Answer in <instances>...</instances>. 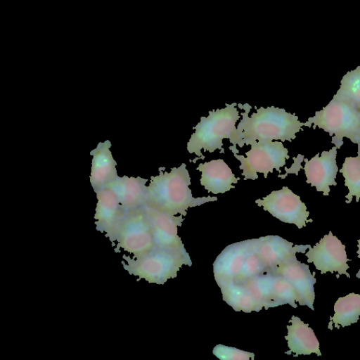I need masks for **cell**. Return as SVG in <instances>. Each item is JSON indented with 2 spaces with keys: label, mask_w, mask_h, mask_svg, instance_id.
Wrapping results in <instances>:
<instances>
[{
  "label": "cell",
  "mask_w": 360,
  "mask_h": 360,
  "mask_svg": "<svg viewBox=\"0 0 360 360\" xmlns=\"http://www.w3.org/2000/svg\"><path fill=\"white\" fill-rule=\"evenodd\" d=\"M238 106L245 112L240 114L243 118L229 139L233 146L238 144L242 148L256 141H292L296 138V133L303 130L302 127L304 126L295 114L288 112L283 108L274 106L257 108L255 106L257 112L249 117L252 107L248 103H239Z\"/></svg>",
  "instance_id": "cell-1"
},
{
  "label": "cell",
  "mask_w": 360,
  "mask_h": 360,
  "mask_svg": "<svg viewBox=\"0 0 360 360\" xmlns=\"http://www.w3.org/2000/svg\"><path fill=\"white\" fill-rule=\"evenodd\" d=\"M162 169H159L158 175L150 177L144 204L172 215L186 216L189 207L217 200V197H193L189 188L191 177L185 163L172 168L169 172Z\"/></svg>",
  "instance_id": "cell-2"
},
{
  "label": "cell",
  "mask_w": 360,
  "mask_h": 360,
  "mask_svg": "<svg viewBox=\"0 0 360 360\" xmlns=\"http://www.w3.org/2000/svg\"><path fill=\"white\" fill-rule=\"evenodd\" d=\"M123 259V267L129 274L149 283L162 285L168 279L176 277L183 265H192L184 247L162 248L155 245L141 256L124 255Z\"/></svg>",
  "instance_id": "cell-3"
},
{
  "label": "cell",
  "mask_w": 360,
  "mask_h": 360,
  "mask_svg": "<svg viewBox=\"0 0 360 360\" xmlns=\"http://www.w3.org/2000/svg\"><path fill=\"white\" fill-rule=\"evenodd\" d=\"M236 103H226V107L209 111V115L201 117L200 121L193 127L195 132L191 135L187 143V150L190 153H195L198 158L204 159L201 150L214 152L219 149L220 153H224L223 148V139H230L236 129V123L240 115L236 108Z\"/></svg>",
  "instance_id": "cell-4"
},
{
  "label": "cell",
  "mask_w": 360,
  "mask_h": 360,
  "mask_svg": "<svg viewBox=\"0 0 360 360\" xmlns=\"http://www.w3.org/2000/svg\"><path fill=\"white\" fill-rule=\"evenodd\" d=\"M316 127L335 136L332 143L338 148L343 144V138L360 145V109L347 101L334 95L329 103L309 117L304 126Z\"/></svg>",
  "instance_id": "cell-5"
},
{
  "label": "cell",
  "mask_w": 360,
  "mask_h": 360,
  "mask_svg": "<svg viewBox=\"0 0 360 360\" xmlns=\"http://www.w3.org/2000/svg\"><path fill=\"white\" fill-rule=\"evenodd\" d=\"M116 248L137 257L155 246L146 214L141 207L124 210L115 229L108 237Z\"/></svg>",
  "instance_id": "cell-6"
},
{
  "label": "cell",
  "mask_w": 360,
  "mask_h": 360,
  "mask_svg": "<svg viewBox=\"0 0 360 360\" xmlns=\"http://www.w3.org/2000/svg\"><path fill=\"white\" fill-rule=\"evenodd\" d=\"M250 145L251 149L245 153L246 158L238 154L236 146H229L235 158L240 162L239 169L243 170L241 174L244 176V180L257 179V173H262L266 178L274 169L281 172L280 168L285 165V160L290 158L288 150L282 142L258 141Z\"/></svg>",
  "instance_id": "cell-7"
},
{
  "label": "cell",
  "mask_w": 360,
  "mask_h": 360,
  "mask_svg": "<svg viewBox=\"0 0 360 360\" xmlns=\"http://www.w3.org/2000/svg\"><path fill=\"white\" fill-rule=\"evenodd\" d=\"M255 202L273 217L283 222L295 224L298 229L312 221V219H307L309 212L300 197L287 186L273 191L262 199L256 200Z\"/></svg>",
  "instance_id": "cell-8"
},
{
  "label": "cell",
  "mask_w": 360,
  "mask_h": 360,
  "mask_svg": "<svg viewBox=\"0 0 360 360\" xmlns=\"http://www.w3.org/2000/svg\"><path fill=\"white\" fill-rule=\"evenodd\" d=\"M307 262L313 263L315 268L324 274L328 271H337L339 275L345 274L350 278L347 270L349 268L347 262L345 245L331 231L325 235L314 247H309L305 252Z\"/></svg>",
  "instance_id": "cell-9"
},
{
  "label": "cell",
  "mask_w": 360,
  "mask_h": 360,
  "mask_svg": "<svg viewBox=\"0 0 360 360\" xmlns=\"http://www.w3.org/2000/svg\"><path fill=\"white\" fill-rule=\"evenodd\" d=\"M252 283L257 296L266 310L286 304L297 308L296 302H300L292 284L279 274L269 271L253 278Z\"/></svg>",
  "instance_id": "cell-10"
},
{
  "label": "cell",
  "mask_w": 360,
  "mask_h": 360,
  "mask_svg": "<svg viewBox=\"0 0 360 360\" xmlns=\"http://www.w3.org/2000/svg\"><path fill=\"white\" fill-rule=\"evenodd\" d=\"M254 250L269 270L296 257V253H305L310 245H294L278 236H266L251 239Z\"/></svg>",
  "instance_id": "cell-11"
},
{
  "label": "cell",
  "mask_w": 360,
  "mask_h": 360,
  "mask_svg": "<svg viewBox=\"0 0 360 360\" xmlns=\"http://www.w3.org/2000/svg\"><path fill=\"white\" fill-rule=\"evenodd\" d=\"M338 148L335 146L328 151H323L321 156L317 153L311 160H304V171L306 182L316 190L328 195L330 186H336L335 178L338 172L337 165Z\"/></svg>",
  "instance_id": "cell-12"
},
{
  "label": "cell",
  "mask_w": 360,
  "mask_h": 360,
  "mask_svg": "<svg viewBox=\"0 0 360 360\" xmlns=\"http://www.w3.org/2000/svg\"><path fill=\"white\" fill-rule=\"evenodd\" d=\"M288 280L300 297V305H307L314 310V284L316 283L315 272L311 273L308 264L293 258L269 270Z\"/></svg>",
  "instance_id": "cell-13"
},
{
  "label": "cell",
  "mask_w": 360,
  "mask_h": 360,
  "mask_svg": "<svg viewBox=\"0 0 360 360\" xmlns=\"http://www.w3.org/2000/svg\"><path fill=\"white\" fill-rule=\"evenodd\" d=\"M142 207L151 227L155 246L162 248L184 247L178 236V227L184 220L183 215L175 217L146 204Z\"/></svg>",
  "instance_id": "cell-14"
},
{
  "label": "cell",
  "mask_w": 360,
  "mask_h": 360,
  "mask_svg": "<svg viewBox=\"0 0 360 360\" xmlns=\"http://www.w3.org/2000/svg\"><path fill=\"white\" fill-rule=\"evenodd\" d=\"M250 249L248 239L226 246L217 256L213 264V272L219 287L238 277Z\"/></svg>",
  "instance_id": "cell-15"
},
{
  "label": "cell",
  "mask_w": 360,
  "mask_h": 360,
  "mask_svg": "<svg viewBox=\"0 0 360 360\" xmlns=\"http://www.w3.org/2000/svg\"><path fill=\"white\" fill-rule=\"evenodd\" d=\"M97 203L95 209V224L97 230L108 236L112 233L124 209L115 192L106 186L95 191Z\"/></svg>",
  "instance_id": "cell-16"
},
{
  "label": "cell",
  "mask_w": 360,
  "mask_h": 360,
  "mask_svg": "<svg viewBox=\"0 0 360 360\" xmlns=\"http://www.w3.org/2000/svg\"><path fill=\"white\" fill-rule=\"evenodd\" d=\"M196 169L201 172L200 185L213 194L224 193L234 188L232 184H237L240 180L223 159L200 163Z\"/></svg>",
  "instance_id": "cell-17"
},
{
  "label": "cell",
  "mask_w": 360,
  "mask_h": 360,
  "mask_svg": "<svg viewBox=\"0 0 360 360\" xmlns=\"http://www.w3.org/2000/svg\"><path fill=\"white\" fill-rule=\"evenodd\" d=\"M110 147V141L106 140L98 143L91 152L92 162L89 179L94 191L108 186L118 176L117 162Z\"/></svg>",
  "instance_id": "cell-18"
},
{
  "label": "cell",
  "mask_w": 360,
  "mask_h": 360,
  "mask_svg": "<svg viewBox=\"0 0 360 360\" xmlns=\"http://www.w3.org/2000/svg\"><path fill=\"white\" fill-rule=\"evenodd\" d=\"M289 323L290 325L287 326L288 335L285 336L289 351L285 353H295V356L309 355L312 353L321 356L319 342L309 324L304 323L296 316H292Z\"/></svg>",
  "instance_id": "cell-19"
},
{
  "label": "cell",
  "mask_w": 360,
  "mask_h": 360,
  "mask_svg": "<svg viewBox=\"0 0 360 360\" xmlns=\"http://www.w3.org/2000/svg\"><path fill=\"white\" fill-rule=\"evenodd\" d=\"M148 179L140 176H117L110 183L124 210L141 207L146 202Z\"/></svg>",
  "instance_id": "cell-20"
},
{
  "label": "cell",
  "mask_w": 360,
  "mask_h": 360,
  "mask_svg": "<svg viewBox=\"0 0 360 360\" xmlns=\"http://www.w3.org/2000/svg\"><path fill=\"white\" fill-rule=\"evenodd\" d=\"M219 288L223 300L236 311H243L250 313L252 311H259L262 309L244 283L232 281Z\"/></svg>",
  "instance_id": "cell-21"
},
{
  "label": "cell",
  "mask_w": 360,
  "mask_h": 360,
  "mask_svg": "<svg viewBox=\"0 0 360 360\" xmlns=\"http://www.w3.org/2000/svg\"><path fill=\"white\" fill-rule=\"evenodd\" d=\"M335 314L330 317L328 328L333 329L332 324L339 328L356 323L360 316V295L351 292L339 297L334 304Z\"/></svg>",
  "instance_id": "cell-22"
},
{
  "label": "cell",
  "mask_w": 360,
  "mask_h": 360,
  "mask_svg": "<svg viewBox=\"0 0 360 360\" xmlns=\"http://www.w3.org/2000/svg\"><path fill=\"white\" fill-rule=\"evenodd\" d=\"M358 148L357 156L347 157L340 169L345 178V185L349 190L345 196L347 203H350L354 196L356 202L360 198V145H358Z\"/></svg>",
  "instance_id": "cell-23"
},
{
  "label": "cell",
  "mask_w": 360,
  "mask_h": 360,
  "mask_svg": "<svg viewBox=\"0 0 360 360\" xmlns=\"http://www.w3.org/2000/svg\"><path fill=\"white\" fill-rule=\"evenodd\" d=\"M360 109V67L347 72L335 94Z\"/></svg>",
  "instance_id": "cell-24"
},
{
  "label": "cell",
  "mask_w": 360,
  "mask_h": 360,
  "mask_svg": "<svg viewBox=\"0 0 360 360\" xmlns=\"http://www.w3.org/2000/svg\"><path fill=\"white\" fill-rule=\"evenodd\" d=\"M267 271L269 270L266 268L257 253L254 250L250 239V251L245 257L239 275L233 281L244 282Z\"/></svg>",
  "instance_id": "cell-25"
},
{
  "label": "cell",
  "mask_w": 360,
  "mask_h": 360,
  "mask_svg": "<svg viewBox=\"0 0 360 360\" xmlns=\"http://www.w3.org/2000/svg\"><path fill=\"white\" fill-rule=\"evenodd\" d=\"M213 354L221 360H249L254 359L255 354L236 347H228L221 344L216 345Z\"/></svg>",
  "instance_id": "cell-26"
},
{
  "label": "cell",
  "mask_w": 360,
  "mask_h": 360,
  "mask_svg": "<svg viewBox=\"0 0 360 360\" xmlns=\"http://www.w3.org/2000/svg\"><path fill=\"white\" fill-rule=\"evenodd\" d=\"M356 253L358 254V257L360 258V238L358 240V250L356 251Z\"/></svg>",
  "instance_id": "cell-27"
},
{
  "label": "cell",
  "mask_w": 360,
  "mask_h": 360,
  "mask_svg": "<svg viewBox=\"0 0 360 360\" xmlns=\"http://www.w3.org/2000/svg\"><path fill=\"white\" fill-rule=\"evenodd\" d=\"M356 276L359 278H360V269L358 271V272L356 274Z\"/></svg>",
  "instance_id": "cell-28"
}]
</instances>
